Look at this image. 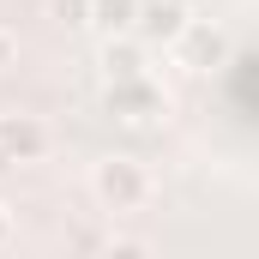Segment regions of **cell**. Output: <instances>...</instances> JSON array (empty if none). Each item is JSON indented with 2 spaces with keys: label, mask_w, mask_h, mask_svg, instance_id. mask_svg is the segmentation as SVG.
<instances>
[{
  "label": "cell",
  "mask_w": 259,
  "mask_h": 259,
  "mask_svg": "<svg viewBox=\"0 0 259 259\" xmlns=\"http://www.w3.org/2000/svg\"><path fill=\"white\" fill-rule=\"evenodd\" d=\"M109 115L121 127H157L169 115V97H163V84L151 72L145 78H121V84H109Z\"/></svg>",
  "instance_id": "3957f363"
},
{
  "label": "cell",
  "mask_w": 259,
  "mask_h": 259,
  "mask_svg": "<svg viewBox=\"0 0 259 259\" xmlns=\"http://www.w3.org/2000/svg\"><path fill=\"white\" fill-rule=\"evenodd\" d=\"M187 24H193L187 0H139V24H133V30H139L151 49H157V42H169V49H175V42L187 36Z\"/></svg>",
  "instance_id": "5b68a950"
},
{
  "label": "cell",
  "mask_w": 259,
  "mask_h": 259,
  "mask_svg": "<svg viewBox=\"0 0 259 259\" xmlns=\"http://www.w3.org/2000/svg\"><path fill=\"white\" fill-rule=\"evenodd\" d=\"M175 49H181V61L199 66V72H211V66L229 61V36H223L217 24H205V18H193V24H187V36H181Z\"/></svg>",
  "instance_id": "8992f818"
},
{
  "label": "cell",
  "mask_w": 259,
  "mask_h": 259,
  "mask_svg": "<svg viewBox=\"0 0 259 259\" xmlns=\"http://www.w3.org/2000/svg\"><path fill=\"white\" fill-rule=\"evenodd\" d=\"M18 61V36H12V30H6V24H0V72H6V66Z\"/></svg>",
  "instance_id": "30bf717a"
},
{
  "label": "cell",
  "mask_w": 259,
  "mask_h": 259,
  "mask_svg": "<svg viewBox=\"0 0 259 259\" xmlns=\"http://www.w3.org/2000/svg\"><path fill=\"white\" fill-rule=\"evenodd\" d=\"M91 199L103 205V211H139L145 199H151V175H145V163L139 157H97L91 163Z\"/></svg>",
  "instance_id": "6da1fadb"
},
{
  "label": "cell",
  "mask_w": 259,
  "mask_h": 259,
  "mask_svg": "<svg viewBox=\"0 0 259 259\" xmlns=\"http://www.w3.org/2000/svg\"><path fill=\"white\" fill-rule=\"evenodd\" d=\"M97 72H103V84L145 78V72H151V42H145L139 30H115V36H103V49H97Z\"/></svg>",
  "instance_id": "277c9868"
},
{
  "label": "cell",
  "mask_w": 259,
  "mask_h": 259,
  "mask_svg": "<svg viewBox=\"0 0 259 259\" xmlns=\"http://www.w3.org/2000/svg\"><path fill=\"white\" fill-rule=\"evenodd\" d=\"M55 151V127L42 115H24V109H0V169H18V163H42Z\"/></svg>",
  "instance_id": "7a4b0ae2"
},
{
  "label": "cell",
  "mask_w": 259,
  "mask_h": 259,
  "mask_svg": "<svg viewBox=\"0 0 259 259\" xmlns=\"http://www.w3.org/2000/svg\"><path fill=\"white\" fill-rule=\"evenodd\" d=\"M49 12H55L61 24H72V30H84V24L97 18V0H49Z\"/></svg>",
  "instance_id": "ba28073f"
},
{
  "label": "cell",
  "mask_w": 259,
  "mask_h": 259,
  "mask_svg": "<svg viewBox=\"0 0 259 259\" xmlns=\"http://www.w3.org/2000/svg\"><path fill=\"white\" fill-rule=\"evenodd\" d=\"M6 247H12V211L0 205V253H6Z\"/></svg>",
  "instance_id": "8fae6325"
},
{
  "label": "cell",
  "mask_w": 259,
  "mask_h": 259,
  "mask_svg": "<svg viewBox=\"0 0 259 259\" xmlns=\"http://www.w3.org/2000/svg\"><path fill=\"white\" fill-rule=\"evenodd\" d=\"M103 36H115V30H133L139 24V0H97V18H91Z\"/></svg>",
  "instance_id": "52a82bcc"
},
{
  "label": "cell",
  "mask_w": 259,
  "mask_h": 259,
  "mask_svg": "<svg viewBox=\"0 0 259 259\" xmlns=\"http://www.w3.org/2000/svg\"><path fill=\"white\" fill-rule=\"evenodd\" d=\"M103 253H151V241H139V235H109Z\"/></svg>",
  "instance_id": "9c48e42d"
}]
</instances>
